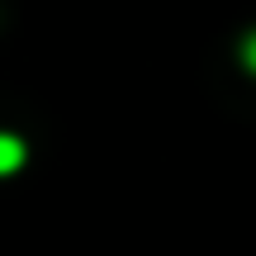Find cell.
Returning <instances> with one entry per match:
<instances>
[{"label": "cell", "mask_w": 256, "mask_h": 256, "mask_svg": "<svg viewBox=\"0 0 256 256\" xmlns=\"http://www.w3.org/2000/svg\"><path fill=\"white\" fill-rule=\"evenodd\" d=\"M242 66H247V72H256V28L242 38Z\"/></svg>", "instance_id": "7a4b0ae2"}, {"label": "cell", "mask_w": 256, "mask_h": 256, "mask_svg": "<svg viewBox=\"0 0 256 256\" xmlns=\"http://www.w3.org/2000/svg\"><path fill=\"white\" fill-rule=\"evenodd\" d=\"M24 156H28V147L19 142L14 133H0V176H14L19 166H24Z\"/></svg>", "instance_id": "6da1fadb"}]
</instances>
